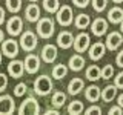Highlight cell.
<instances>
[{
  "label": "cell",
  "mask_w": 123,
  "mask_h": 115,
  "mask_svg": "<svg viewBox=\"0 0 123 115\" xmlns=\"http://www.w3.org/2000/svg\"><path fill=\"white\" fill-rule=\"evenodd\" d=\"M15 110V103L11 95H2L0 97V115H9Z\"/></svg>",
  "instance_id": "obj_11"
},
{
  "label": "cell",
  "mask_w": 123,
  "mask_h": 115,
  "mask_svg": "<svg viewBox=\"0 0 123 115\" xmlns=\"http://www.w3.org/2000/svg\"><path fill=\"white\" fill-rule=\"evenodd\" d=\"M117 104L123 107V94H120V95L117 97Z\"/></svg>",
  "instance_id": "obj_41"
},
{
  "label": "cell",
  "mask_w": 123,
  "mask_h": 115,
  "mask_svg": "<svg viewBox=\"0 0 123 115\" xmlns=\"http://www.w3.org/2000/svg\"><path fill=\"white\" fill-rule=\"evenodd\" d=\"M43 8H45L46 12L55 14L60 8V2L59 0H43Z\"/></svg>",
  "instance_id": "obj_28"
},
{
  "label": "cell",
  "mask_w": 123,
  "mask_h": 115,
  "mask_svg": "<svg viewBox=\"0 0 123 115\" xmlns=\"http://www.w3.org/2000/svg\"><path fill=\"white\" fill-rule=\"evenodd\" d=\"M85 97H86L88 101L94 103V101H97V100L102 97V91H100L98 86H95V84H91V86H88L86 91H85Z\"/></svg>",
  "instance_id": "obj_20"
},
{
  "label": "cell",
  "mask_w": 123,
  "mask_h": 115,
  "mask_svg": "<svg viewBox=\"0 0 123 115\" xmlns=\"http://www.w3.org/2000/svg\"><path fill=\"white\" fill-rule=\"evenodd\" d=\"M108 22H111L112 25H120L123 22V9L120 6H112L108 11Z\"/></svg>",
  "instance_id": "obj_18"
},
{
  "label": "cell",
  "mask_w": 123,
  "mask_h": 115,
  "mask_svg": "<svg viewBox=\"0 0 123 115\" xmlns=\"http://www.w3.org/2000/svg\"><path fill=\"white\" fill-rule=\"evenodd\" d=\"M106 43H102V41H97V43H94L89 48V58L97 61L100 58H103V55H105L106 52Z\"/></svg>",
  "instance_id": "obj_17"
},
{
  "label": "cell",
  "mask_w": 123,
  "mask_h": 115,
  "mask_svg": "<svg viewBox=\"0 0 123 115\" xmlns=\"http://www.w3.org/2000/svg\"><path fill=\"white\" fill-rule=\"evenodd\" d=\"M25 69H26L28 74H36L38 69H40V58H38V55L29 52L25 58Z\"/></svg>",
  "instance_id": "obj_13"
},
{
  "label": "cell",
  "mask_w": 123,
  "mask_h": 115,
  "mask_svg": "<svg viewBox=\"0 0 123 115\" xmlns=\"http://www.w3.org/2000/svg\"><path fill=\"white\" fill-rule=\"evenodd\" d=\"M114 84L118 89H123V72H120V74H117L114 77Z\"/></svg>",
  "instance_id": "obj_34"
},
{
  "label": "cell",
  "mask_w": 123,
  "mask_h": 115,
  "mask_svg": "<svg viewBox=\"0 0 123 115\" xmlns=\"http://www.w3.org/2000/svg\"><path fill=\"white\" fill-rule=\"evenodd\" d=\"M18 49H20V45H18L15 40H12V38L5 40L2 43V52H3L5 57H8V58H15L17 54H18Z\"/></svg>",
  "instance_id": "obj_7"
},
{
  "label": "cell",
  "mask_w": 123,
  "mask_h": 115,
  "mask_svg": "<svg viewBox=\"0 0 123 115\" xmlns=\"http://www.w3.org/2000/svg\"><path fill=\"white\" fill-rule=\"evenodd\" d=\"M74 40H75V37L72 35V32L62 31L59 35H57V46L62 49H69L71 46H74Z\"/></svg>",
  "instance_id": "obj_10"
},
{
  "label": "cell",
  "mask_w": 123,
  "mask_h": 115,
  "mask_svg": "<svg viewBox=\"0 0 123 115\" xmlns=\"http://www.w3.org/2000/svg\"><path fill=\"white\" fill-rule=\"evenodd\" d=\"M91 32L94 34L95 37L105 35V34L108 32V22L105 20V18H102V17L95 18V20L91 23Z\"/></svg>",
  "instance_id": "obj_14"
},
{
  "label": "cell",
  "mask_w": 123,
  "mask_h": 115,
  "mask_svg": "<svg viewBox=\"0 0 123 115\" xmlns=\"http://www.w3.org/2000/svg\"><path fill=\"white\" fill-rule=\"evenodd\" d=\"M83 110H85V106L79 100H74V101H71L68 104V114H71V115H79V114H82Z\"/></svg>",
  "instance_id": "obj_27"
},
{
  "label": "cell",
  "mask_w": 123,
  "mask_h": 115,
  "mask_svg": "<svg viewBox=\"0 0 123 115\" xmlns=\"http://www.w3.org/2000/svg\"><path fill=\"white\" fill-rule=\"evenodd\" d=\"M2 23H5V9L0 6V25Z\"/></svg>",
  "instance_id": "obj_40"
},
{
  "label": "cell",
  "mask_w": 123,
  "mask_h": 115,
  "mask_svg": "<svg viewBox=\"0 0 123 115\" xmlns=\"http://www.w3.org/2000/svg\"><path fill=\"white\" fill-rule=\"evenodd\" d=\"M29 2H37V0H29Z\"/></svg>",
  "instance_id": "obj_46"
},
{
  "label": "cell",
  "mask_w": 123,
  "mask_h": 115,
  "mask_svg": "<svg viewBox=\"0 0 123 115\" xmlns=\"http://www.w3.org/2000/svg\"><path fill=\"white\" fill-rule=\"evenodd\" d=\"M6 9L12 14H17L22 9V0H6Z\"/></svg>",
  "instance_id": "obj_29"
},
{
  "label": "cell",
  "mask_w": 123,
  "mask_h": 115,
  "mask_svg": "<svg viewBox=\"0 0 123 115\" xmlns=\"http://www.w3.org/2000/svg\"><path fill=\"white\" fill-rule=\"evenodd\" d=\"M17 110L20 115H25V114L36 115V114H40V104L34 97H28L25 101H22V104L18 106Z\"/></svg>",
  "instance_id": "obj_5"
},
{
  "label": "cell",
  "mask_w": 123,
  "mask_h": 115,
  "mask_svg": "<svg viewBox=\"0 0 123 115\" xmlns=\"http://www.w3.org/2000/svg\"><path fill=\"white\" fill-rule=\"evenodd\" d=\"M91 114H102V107L100 106H89L86 109V115H91Z\"/></svg>",
  "instance_id": "obj_35"
},
{
  "label": "cell",
  "mask_w": 123,
  "mask_h": 115,
  "mask_svg": "<svg viewBox=\"0 0 123 115\" xmlns=\"http://www.w3.org/2000/svg\"><path fill=\"white\" fill-rule=\"evenodd\" d=\"M57 55H59V52H57V46L55 45H45L43 49H42V58H43L46 63H54V61L57 60Z\"/></svg>",
  "instance_id": "obj_15"
},
{
  "label": "cell",
  "mask_w": 123,
  "mask_h": 115,
  "mask_svg": "<svg viewBox=\"0 0 123 115\" xmlns=\"http://www.w3.org/2000/svg\"><path fill=\"white\" fill-rule=\"evenodd\" d=\"M120 32H122V34H123V22H122V23H120Z\"/></svg>",
  "instance_id": "obj_43"
},
{
  "label": "cell",
  "mask_w": 123,
  "mask_h": 115,
  "mask_svg": "<svg viewBox=\"0 0 123 115\" xmlns=\"http://www.w3.org/2000/svg\"><path fill=\"white\" fill-rule=\"evenodd\" d=\"M91 3H92V8H94L95 12H102L108 6V0H91Z\"/></svg>",
  "instance_id": "obj_30"
},
{
  "label": "cell",
  "mask_w": 123,
  "mask_h": 115,
  "mask_svg": "<svg viewBox=\"0 0 123 115\" xmlns=\"http://www.w3.org/2000/svg\"><path fill=\"white\" fill-rule=\"evenodd\" d=\"M2 58H3V52L0 51V63H2Z\"/></svg>",
  "instance_id": "obj_44"
},
{
  "label": "cell",
  "mask_w": 123,
  "mask_h": 115,
  "mask_svg": "<svg viewBox=\"0 0 123 115\" xmlns=\"http://www.w3.org/2000/svg\"><path fill=\"white\" fill-rule=\"evenodd\" d=\"M91 0H72V3L77 6V8H86L88 5H89Z\"/></svg>",
  "instance_id": "obj_37"
},
{
  "label": "cell",
  "mask_w": 123,
  "mask_h": 115,
  "mask_svg": "<svg viewBox=\"0 0 123 115\" xmlns=\"http://www.w3.org/2000/svg\"><path fill=\"white\" fill-rule=\"evenodd\" d=\"M117 89H118V87L115 86V84L106 86L105 89L102 91V98H103V101H105V103L112 101V100H114L115 97H117Z\"/></svg>",
  "instance_id": "obj_23"
},
{
  "label": "cell",
  "mask_w": 123,
  "mask_h": 115,
  "mask_svg": "<svg viewBox=\"0 0 123 115\" xmlns=\"http://www.w3.org/2000/svg\"><path fill=\"white\" fill-rule=\"evenodd\" d=\"M108 114H111V115H118V114H123V107L122 106H112L109 110H108Z\"/></svg>",
  "instance_id": "obj_36"
},
{
  "label": "cell",
  "mask_w": 123,
  "mask_h": 115,
  "mask_svg": "<svg viewBox=\"0 0 123 115\" xmlns=\"http://www.w3.org/2000/svg\"><path fill=\"white\" fill-rule=\"evenodd\" d=\"M114 77V68L111 64H106L105 68L102 69V78L103 80H111Z\"/></svg>",
  "instance_id": "obj_31"
},
{
  "label": "cell",
  "mask_w": 123,
  "mask_h": 115,
  "mask_svg": "<svg viewBox=\"0 0 123 115\" xmlns=\"http://www.w3.org/2000/svg\"><path fill=\"white\" fill-rule=\"evenodd\" d=\"M25 18L31 23H37L40 20V8L37 6V3L31 2L25 9Z\"/></svg>",
  "instance_id": "obj_16"
},
{
  "label": "cell",
  "mask_w": 123,
  "mask_h": 115,
  "mask_svg": "<svg viewBox=\"0 0 123 115\" xmlns=\"http://www.w3.org/2000/svg\"><path fill=\"white\" fill-rule=\"evenodd\" d=\"M89 81H97L98 78H102V69H100L97 64H91V66L86 68V74H85Z\"/></svg>",
  "instance_id": "obj_22"
},
{
  "label": "cell",
  "mask_w": 123,
  "mask_h": 115,
  "mask_svg": "<svg viewBox=\"0 0 123 115\" xmlns=\"http://www.w3.org/2000/svg\"><path fill=\"white\" fill-rule=\"evenodd\" d=\"M37 43H38L37 35L32 31H25L20 34V48L25 52H32L37 48Z\"/></svg>",
  "instance_id": "obj_3"
},
{
  "label": "cell",
  "mask_w": 123,
  "mask_h": 115,
  "mask_svg": "<svg viewBox=\"0 0 123 115\" xmlns=\"http://www.w3.org/2000/svg\"><path fill=\"white\" fill-rule=\"evenodd\" d=\"M8 87V77L0 72V92H5Z\"/></svg>",
  "instance_id": "obj_33"
},
{
  "label": "cell",
  "mask_w": 123,
  "mask_h": 115,
  "mask_svg": "<svg viewBox=\"0 0 123 115\" xmlns=\"http://www.w3.org/2000/svg\"><path fill=\"white\" fill-rule=\"evenodd\" d=\"M45 114H46V115H57V114H60V112H59V109L55 107V109H48Z\"/></svg>",
  "instance_id": "obj_39"
},
{
  "label": "cell",
  "mask_w": 123,
  "mask_h": 115,
  "mask_svg": "<svg viewBox=\"0 0 123 115\" xmlns=\"http://www.w3.org/2000/svg\"><path fill=\"white\" fill-rule=\"evenodd\" d=\"M74 25H75V28H79V29L88 28V26L91 25L89 15H88V14H79V15L75 17V20H74Z\"/></svg>",
  "instance_id": "obj_26"
},
{
  "label": "cell",
  "mask_w": 123,
  "mask_h": 115,
  "mask_svg": "<svg viewBox=\"0 0 123 115\" xmlns=\"http://www.w3.org/2000/svg\"><path fill=\"white\" fill-rule=\"evenodd\" d=\"M25 61L20 60H11L9 64H8V74H9L12 78H20L25 72Z\"/></svg>",
  "instance_id": "obj_12"
},
{
  "label": "cell",
  "mask_w": 123,
  "mask_h": 115,
  "mask_svg": "<svg viewBox=\"0 0 123 115\" xmlns=\"http://www.w3.org/2000/svg\"><path fill=\"white\" fill-rule=\"evenodd\" d=\"M22 29H23V20L18 15H12L6 22V31L11 37H15L18 34H22Z\"/></svg>",
  "instance_id": "obj_6"
},
{
  "label": "cell",
  "mask_w": 123,
  "mask_h": 115,
  "mask_svg": "<svg viewBox=\"0 0 123 115\" xmlns=\"http://www.w3.org/2000/svg\"><path fill=\"white\" fill-rule=\"evenodd\" d=\"M68 74V66L66 64H55V66L52 68V78H55V80H63L65 77H66Z\"/></svg>",
  "instance_id": "obj_25"
},
{
  "label": "cell",
  "mask_w": 123,
  "mask_h": 115,
  "mask_svg": "<svg viewBox=\"0 0 123 115\" xmlns=\"http://www.w3.org/2000/svg\"><path fill=\"white\" fill-rule=\"evenodd\" d=\"M89 45H91V38L86 32H80L74 40V49H75V52H79V54L86 52V49L89 48Z\"/></svg>",
  "instance_id": "obj_9"
},
{
  "label": "cell",
  "mask_w": 123,
  "mask_h": 115,
  "mask_svg": "<svg viewBox=\"0 0 123 115\" xmlns=\"http://www.w3.org/2000/svg\"><path fill=\"white\" fill-rule=\"evenodd\" d=\"M115 63H117L118 68H123V49L117 54V57H115Z\"/></svg>",
  "instance_id": "obj_38"
},
{
  "label": "cell",
  "mask_w": 123,
  "mask_h": 115,
  "mask_svg": "<svg viewBox=\"0 0 123 115\" xmlns=\"http://www.w3.org/2000/svg\"><path fill=\"white\" fill-rule=\"evenodd\" d=\"M51 103H52L54 107H57V109L63 107L65 103H66V94H65V92H62V91L54 92L52 97H51Z\"/></svg>",
  "instance_id": "obj_24"
},
{
  "label": "cell",
  "mask_w": 123,
  "mask_h": 115,
  "mask_svg": "<svg viewBox=\"0 0 123 115\" xmlns=\"http://www.w3.org/2000/svg\"><path fill=\"white\" fill-rule=\"evenodd\" d=\"M54 20L51 17H43L37 22V34L42 38H51L54 35Z\"/></svg>",
  "instance_id": "obj_2"
},
{
  "label": "cell",
  "mask_w": 123,
  "mask_h": 115,
  "mask_svg": "<svg viewBox=\"0 0 123 115\" xmlns=\"http://www.w3.org/2000/svg\"><path fill=\"white\" fill-rule=\"evenodd\" d=\"M5 41V34H3V31L0 29V43H3Z\"/></svg>",
  "instance_id": "obj_42"
},
{
  "label": "cell",
  "mask_w": 123,
  "mask_h": 115,
  "mask_svg": "<svg viewBox=\"0 0 123 115\" xmlns=\"http://www.w3.org/2000/svg\"><path fill=\"white\" fill-rule=\"evenodd\" d=\"M106 48L109 49V51H115V49H118L123 43V35L122 32H117V31H111L109 34L106 35Z\"/></svg>",
  "instance_id": "obj_8"
},
{
  "label": "cell",
  "mask_w": 123,
  "mask_h": 115,
  "mask_svg": "<svg viewBox=\"0 0 123 115\" xmlns=\"http://www.w3.org/2000/svg\"><path fill=\"white\" fill-rule=\"evenodd\" d=\"M68 64H69V69H71V71L79 72V71H82L85 68V58L80 55V54H74V55L69 58Z\"/></svg>",
  "instance_id": "obj_19"
},
{
  "label": "cell",
  "mask_w": 123,
  "mask_h": 115,
  "mask_svg": "<svg viewBox=\"0 0 123 115\" xmlns=\"http://www.w3.org/2000/svg\"><path fill=\"white\" fill-rule=\"evenodd\" d=\"M55 18L57 22H59V25L62 26H69L72 23V20H74V14H72V8L69 5H62L59 8V11L55 12Z\"/></svg>",
  "instance_id": "obj_4"
},
{
  "label": "cell",
  "mask_w": 123,
  "mask_h": 115,
  "mask_svg": "<svg viewBox=\"0 0 123 115\" xmlns=\"http://www.w3.org/2000/svg\"><path fill=\"white\" fill-rule=\"evenodd\" d=\"M26 91H28L26 83H18V84H15V87H14V95L15 97H23V95L26 94Z\"/></svg>",
  "instance_id": "obj_32"
},
{
  "label": "cell",
  "mask_w": 123,
  "mask_h": 115,
  "mask_svg": "<svg viewBox=\"0 0 123 115\" xmlns=\"http://www.w3.org/2000/svg\"><path fill=\"white\" fill-rule=\"evenodd\" d=\"M82 89H85V81L82 78H72L68 84V92L71 95H77L82 92Z\"/></svg>",
  "instance_id": "obj_21"
},
{
  "label": "cell",
  "mask_w": 123,
  "mask_h": 115,
  "mask_svg": "<svg viewBox=\"0 0 123 115\" xmlns=\"http://www.w3.org/2000/svg\"><path fill=\"white\" fill-rule=\"evenodd\" d=\"M112 2H114V3H122L123 0H112Z\"/></svg>",
  "instance_id": "obj_45"
},
{
  "label": "cell",
  "mask_w": 123,
  "mask_h": 115,
  "mask_svg": "<svg viewBox=\"0 0 123 115\" xmlns=\"http://www.w3.org/2000/svg\"><path fill=\"white\" fill-rule=\"evenodd\" d=\"M52 89H54V83H52V78L49 75H40L34 81V91L40 97L49 95L52 92Z\"/></svg>",
  "instance_id": "obj_1"
}]
</instances>
